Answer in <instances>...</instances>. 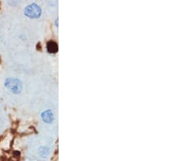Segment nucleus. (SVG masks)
I'll list each match as a JSON object with an SVG mask.
<instances>
[{
	"mask_svg": "<svg viewBox=\"0 0 183 161\" xmlns=\"http://www.w3.org/2000/svg\"><path fill=\"white\" fill-rule=\"evenodd\" d=\"M42 118L44 122L51 123L54 120V116H53V113L51 112V111L48 110V111H46V112H44L42 114Z\"/></svg>",
	"mask_w": 183,
	"mask_h": 161,
	"instance_id": "obj_3",
	"label": "nucleus"
},
{
	"mask_svg": "<svg viewBox=\"0 0 183 161\" xmlns=\"http://www.w3.org/2000/svg\"><path fill=\"white\" fill-rule=\"evenodd\" d=\"M4 84L7 88L14 94H19L22 90L21 82L16 78H8L5 81Z\"/></svg>",
	"mask_w": 183,
	"mask_h": 161,
	"instance_id": "obj_1",
	"label": "nucleus"
},
{
	"mask_svg": "<svg viewBox=\"0 0 183 161\" xmlns=\"http://www.w3.org/2000/svg\"><path fill=\"white\" fill-rule=\"evenodd\" d=\"M47 51L49 53H56L58 51V45L53 41H50L47 43Z\"/></svg>",
	"mask_w": 183,
	"mask_h": 161,
	"instance_id": "obj_4",
	"label": "nucleus"
},
{
	"mask_svg": "<svg viewBox=\"0 0 183 161\" xmlns=\"http://www.w3.org/2000/svg\"><path fill=\"white\" fill-rule=\"evenodd\" d=\"M25 14L29 18H38L42 14V10L38 5L32 3L26 7L25 9Z\"/></svg>",
	"mask_w": 183,
	"mask_h": 161,
	"instance_id": "obj_2",
	"label": "nucleus"
}]
</instances>
